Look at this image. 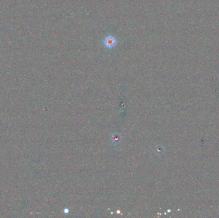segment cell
Masks as SVG:
<instances>
[{"mask_svg":"<svg viewBox=\"0 0 219 218\" xmlns=\"http://www.w3.org/2000/svg\"><path fill=\"white\" fill-rule=\"evenodd\" d=\"M103 42V45L104 47L109 49H111L116 46L117 40V39L114 37V36L110 35L104 37Z\"/></svg>","mask_w":219,"mask_h":218,"instance_id":"6da1fadb","label":"cell"},{"mask_svg":"<svg viewBox=\"0 0 219 218\" xmlns=\"http://www.w3.org/2000/svg\"><path fill=\"white\" fill-rule=\"evenodd\" d=\"M112 142H114L115 143H118L120 142V137L119 136H116L115 135V136H112Z\"/></svg>","mask_w":219,"mask_h":218,"instance_id":"7a4b0ae2","label":"cell"}]
</instances>
